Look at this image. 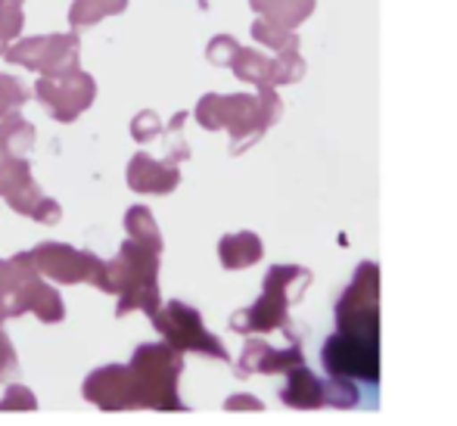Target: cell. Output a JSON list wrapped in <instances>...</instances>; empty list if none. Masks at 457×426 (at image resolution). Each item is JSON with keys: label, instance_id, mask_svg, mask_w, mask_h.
<instances>
[{"label": "cell", "instance_id": "obj_27", "mask_svg": "<svg viewBox=\"0 0 457 426\" xmlns=\"http://www.w3.org/2000/svg\"><path fill=\"white\" fill-rule=\"evenodd\" d=\"M0 411H37V398L31 389H25V386L12 383L10 389H6V396L0 398Z\"/></svg>", "mask_w": 457, "mask_h": 426}, {"label": "cell", "instance_id": "obj_32", "mask_svg": "<svg viewBox=\"0 0 457 426\" xmlns=\"http://www.w3.org/2000/svg\"><path fill=\"white\" fill-rule=\"evenodd\" d=\"M4 271H6V262H0V277H4Z\"/></svg>", "mask_w": 457, "mask_h": 426}, {"label": "cell", "instance_id": "obj_5", "mask_svg": "<svg viewBox=\"0 0 457 426\" xmlns=\"http://www.w3.org/2000/svg\"><path fill=\"white\" fill-rule=\"evenodd\" d=\"M0 196L6 199L12 212L35 218L41 224H60L62 218V205L54 196H44L41 187L31 178V165L25 156L4 153V159H0Z\"/></svg>", "mask_w": 457, "mask_h": 426}, {"label": "cell", "instance_id": "obj_25", "mask_svg": "<svg viewBox=\"0 0 457 426\" xmlns=\"http://www.w3.org/2000/svg\"><path fill=\"white\" fill-rule=\"evenodd\" d=\"M184 121H187V113H178L175 119H171L169 131H165V163H171V165L184 163V159L190 156V146H187V140L181 134Z\"/></svg>", "mask_w": 457, "mask_h": 426}, {"label": "cell", "instance_id": "obj_8", "mask_svg": "<svg viewBox=\"0 0 457 426\" xmlns=\"http://www.w3.org/2000/svg\"><path fill=\"white\" fill-rule=\"evenodd\" d=\"M35 96L44 103L50 119L56 121H75L81 113H87L96 96V81L81 69L62 75H41L35 85Z\"/></svg>", "mask_w": 457, "mask_h": 426}, {"label": "cell", "instance_id": "obj_11", "mask_svg": "<svg viewBox=\"0 0 457 426\" xmlns=\"http://www.w3.org/2000/svg\"><path fill=\"white\" fill-rule=\"evenodd\" d=\"M85 398L103 411H134L137 396H134V377L128 364H106L87 373Z\"/></svg>", "mask_w": 457, "mask_h": 426}, {"label": "cell", "instance_id": "obj_13", "mask_svg": "<svg viewBox=\"0 0 457 426\" xmlns=\"http://www.w3.org/2000/svg\"><path fill=\"white\" fill-rule=\"evenodd\" d=\"M218 258H221L224 268L240 271L249 268L262 258V240L249 230H240V234H228L221 243H218Z\"/></svg>", "mask_w": 457, "mask_h": 426}, {"label": "cell", "instance_id": "obj_29", "mask_svg": "<svg viewBox=\"0 0 457 426\" xmlns=\"http://www.w3.org/2000/svg\"><path fill=\"white\" fill-rule=\"evenodd\" d=\"M19 373V361H16V352H12V342L6 339L4 333V318H0V383Z\"/></svg>", "mask_w": 457, "mask_h": 426}, {"label": "cell", "instance_id": "obj_21", "mask_svg": "<svg viewBox=\"0 0 457 426\" xmlns=\"http://www.w3.org/2000/svg\"><path fill=\"white\" fill-rule=\"evenodd\" d=\"M29 103V88L16 79V75L0 72V119L19 113Z\"/></svg>", "mask_w": 457, "mask_h": 426}, {"label": "cell", "instance_id": "obj_23", "mask_svg": "<svg viewBox=\"0 0 457 426\" xmlns=\"http://www.w3.org/2000/svg\"><path fill=\"white\" fill-rule=\"evenodd\" d=\"M277 60H271V85H289V81H299L305 72V63L295 56V47L277 50Z\"/></svg>", "mask_w": 457, "mask_h": 426}, {"label": "cell", "instance_id": "obj_19", "mask_svg": "<svg viewBox=\"0 0 457 426\" xmlns=\"http://www.w3.org/2000/svg\"><path fill=\"white\" fill-rule=\"evenodd\" d=\"M230 69H234L237 79L253 81V85H259V88H271V60H265V56L255 54V50L240 47L234 63H230Z\"/></svg>", "mask_w": 457, "mask_h": 426}, {"label": "cell", "instance_id": "obj_28", "mask_svg": "<svg viewBox=\"0 0 457 426\" xmlns=\"http://www.w3.org/2000/svg\"><path fill=\"white\" fill-rule=\"evenodd\" d=\"M237 50H240V44L234 41L230 35H218L215 41L209 44V50H205V56H209L212 66H230L237 56Z\"/></svg>", "mask_w": 457, "mask_h": 426}, {"label": "cell", "instance_id": "obj_24", "mask_svg": "<svg viewBox=\"0 0 457 426\" xmlns=\"http://www.w3.org/2000/svg\"><path fill=\"white\" fill-rule=\"evenodd\" d=\"M253 38L262 44H268V47H274V50L295 47V35H289V29L271 22V19H259V22L253 25Z\"/></svg>", "mask_w": 457, "mask_h": 426}, {"label": "cell", "instance_id": "obj_9", "mask_svg": "<svg viewBox=\"0 0 457 426\" xmlns=\"http://www.w3.org/2000/svg\"><path fill=\"white\" fill-rule=\"evenodd\" d=\"M35 268L54 283H94L96 289L103 287V264L87 249H75L69 243H37L31 249Z\"/></svg>", "mask_w": 457, "mask_h": 426}, {"label": "cell", "instance_id": "obj_22", "mask_svg": "<svg viewBox=\"0 0 457 426\" xmlns=\"http://www.w3.org/2000/svg\"><path fill=\"white\" fill-rule=\"evenodd\" d=\"M25 0H0V41L10 47L25 29V13H22Z\"/></svg>", "mask_w": 457, "mask_h": 426}, {"label": "cell", "instance_id": "obj_31", "mask_svg": "<svg viewBox=\"0 0 457 426\" xmlns=\"http://www.w3.org/2000/svg\"><path fill=\"white\" fill-rule=\"evenodd\" d=\"M4 54H6V44H4V41H0V56H4Z\"/></svg>", "mask_w": 457, "mask_h": 426}, {"label": "cell", "instance_id": "obj_6", "mask_svg": "<svg viewBox=\"0 0 457 426\" xmlns=\"http://www.w3.org/2000/svg\"><path fill=\"white\" fill-rule=\"evenodd\" d=\"M6 63L12 66H25L31 72L41 75H62L79 69L81 60V41L79 35H37L25 38L6 47L4 54Z\"/></svg>", "mask_w": 457, "mask_h": 426}, {"label": "cell", "instance_id": "obj_18", "mask_svg": "<svg viewBox=\"0 0 457 426\" xmlns=\"http://www.w3.org/2000/svg\"><path fill=\"white\" fill-rule=\"evenodd\" d=\"M125 230H128V240L144 243V246H150V249H156V253H162V246H165L162 234H159L156 218H153V212L146 209V205H134V209H128Z\"/></svg>", "mask_w": 457, "mask_h": 426}, {"label": "cell", "instance_id": "obj_26", "mask_svg": "<svg viewBox=\"0 0 457 426\" xmlns=\"http://www.w3.org/2000/svg\"><path fill=\"white\" fill-rule=\"evenodd\" d=\"M162 131H165L162 119H159L153 109H144V113H137L131 119V138L137 140V144H153Z\"/></svg>", "mask_w": 457, "mask_h": 426}, {"label": "cell", "instance_id": "obj_3", "mask_svg": "<svg viewBox=\"0 0 457 426\" xmlns=\"http://www.w3.org/2000/svg\"><path fill=\"white\" fill-rule=\"evenodd\" d=\"M25 312L44 324H60L66 318L60 289L44 280L31 253H16L6 258V271L0 277V318H19Z\"/></svg>", "mask_w": 457, "mask_h": 426}, {"label": "cell", "instance_id": "obj_33", "mask_svg": "<svg viewBox=\"0 0 457 426\" xmlns=\"http://www.w3.org/2000/svg\"><path fill=\"white\" fill-rule=\"evenodd\" d=\"M0 159H4V150H0Z\"/></svg>", "mask_w": 457, "mask_h": 426}, {"label": "cell", "instance_id": "obj_4", "mask_svg": "<svg viewBox=\"0 0 457 426\" xmlns=\"http://www.w3.org/2000/svg\"><path fill=\"white\" fill-rule=\"evenodd\" d=\"M134 396L137 408L153 411H181V396H178V377H181V352L169 342H146L137 346L131 358Z\"/></svg>", "mask_w": 457, "mask_h": 426}, {"label": "cell", "instance_id": "obj_1", "mask_svg": "<svg viewBox=\"0 0 457 426\" xmlns=\"http://www.w3.org/2000/svg\"><path fill=\"white\" fill-rule=\"evenodd\" d=\"M159 253L144 243L125 240L119 255L103 264V293L119 296L115 318H125L128 312H144L146 318L162 308L159 299Z\"/></svg>", "mask_w": 457, "mask_h": 426}, {"label": "cell", "instance_id": "obj_14", "mask_svg": "<svg viewBox=\"0 0 457 426\" xmlns=\"http://www.w3.org/2000/svg\"><path fill=\"white\" fill-rule=\"evenodd\" d=\"M289 364H299V352H289L280 355L277 348L265 346V342H249L243 348V358H240V373H259V371H280V367Z\"/></svg>", "mask_w": 457, "mask_h": 426}, {"label": "cell", "instance_id": "obj_10", "mask_svg": "<svg viewBox=\"0 0 457 426\" xmlns=\"http://www.w3.org/2000/svg\"><path fill=\"white\" fill-rule=\"evenodd\" d=\"M299 274H305L302 268H271L265 277V293L262 299L255 302L253 308L234 314V330L237 333H253V330H277L287 318V305H289V283L295 280Z\"/></svg>", "mask_w": 457, "mask_h": 426}, {"label": "cell", "instance_id": "obj_20", "mask_svg": "<svg viewBox=\"0 0 457 426\" xmlns=\"http://www.w3.org/2000/svg\"><path fill=\"white\" fill-rule=\"evenodd\" d=\"M283 398H287V405L312 408V405H320V389H318V383H314L312 373L299 371V373H293V380H289V386H287V392H283Z\"/></svg>", "mask_w": 457, "mask_h": 426}, {"label": "cell", "instance_id": "obj_12", "mask_svg": "<svg viewBox=\"0 0 457 426\" xmlns=\"http://www.w3.org/2000/svg\"><path fill=\"white\" fill-rule=\"evenodd\" d=\"M125 180L134 193H144V196H165L181 184V171L178 165L165 163V159H153L150 153H134V159L128 163Z\"/></svg>", "mask_w": 457, "mask_h": 426}, {"label": "cell", "instance_id": "obj_7", "mask_svg": "<svg viewBox=\"0 0 457 426\" xmlns=\"http://www.w3.org/2000/svg\"><path fill=\"white\" fill-rule=\"evenodd\" d=\"M150 321L162 333V339L171 348H178V352H199V355H212V358H228L224 346L205 330L199 312L187 305V302H169Z\"/></svg>", "mask_w": 457, "mask_h": 426}, {"label": "cell", "instance_id": "obj_17", "mask_svg": "<svg viewBox=\"0 0 457 426\" xmlns=\"http://www.w3.org/2000/svg\"><path fill=\"white\" fill-rule=\"evenodd\" d=\"M249 4H253L265 19L283 25V29L299 25L302 19L314 10V0H249Z\"/></svg>", "mask_w": 457, "mask_h": 426}, {"label": "cell", "instance_id": "obj_2", "mask_svg": "<svg viewBox=\"0 0 457 426\" xmlns=\"http://www.w3.org/2000/svg\"><path fill=\"white\" fill-rule=\"evenodd\" d=\"M277 115H280V96L271 88H262L259 96L205 94L196 103V121L203 128H209V131L228 128L230 138H234V153H240L246 144L259 140Z\"/></svg>", "mask_w": 457, "mask_h": 426}, {"label": "cell", "instance_id": "obj_16", "mask_svg": "<svg viewBox=\"0 0 457 426\" xmlns=\"http://www.w3.org/2000/svg\"><path fill=\"white\" fill-rule=\"evenodd\" d=\"M128 10V0H72L69 6V25L72 29H91L109 16H119Z\"/></svg>", "mask_w": 457, "mask_h": 426}, {"label": "cell", "instance_id": "obj_30", "mask_svg": "<svg viewBox=\"0 0 457 426\" xmlns=\"http://www.w3.org/2000/svg\"><path fill=\"white\" fill-rule=\"evenodd\" d=\"M228 408H262V405L255 402L253 396H234V398L228 402Z\"/></svg>", "mask_w": 457, "mask_h": 426}, {"label": "cell", "instance_id": "obj_15", "mask_svg": "<svg viewBox=\"0 0 457 426\" xmlns=\"http://www.w3.org/2000/svg\"><path fill=\"white\" fill-rule=\"evenodd\" d=\"M35 125L25 121L19 113L0 119V150L10 153V156H29L35 150Z\"/></svg>", "mask_w": 457, "mask_h": 426}]
</instances>
